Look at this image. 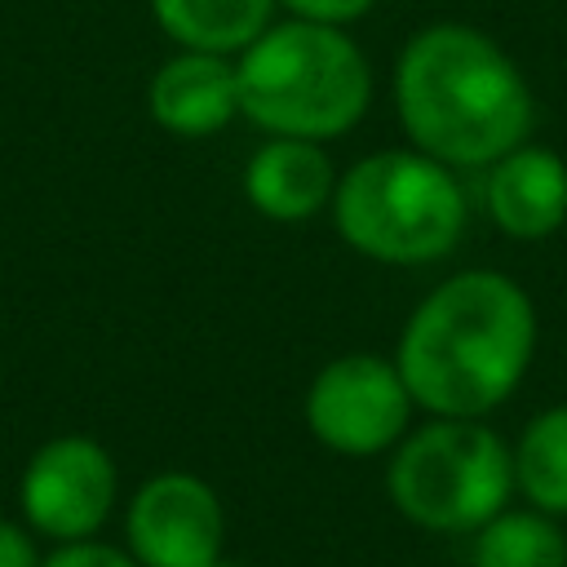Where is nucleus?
<instances>
[{
    "instance_id": "a211bd4d",
    "label": "nucleus",
    "mask_w": 567,
    "mask_h": 567,
    "mask_svg": "<svg viewBox=\"0 0 567 567\" xmlns=\"http://www.w3.org/2000/svg\"><path fill=\"white\" fill-rule=\"evenodd\" d=\"M208 567H239V563H230V558H217V563H208Z\"/></svg>"
},
{
    "instance_id": "f03ea898",
    "label": "nucleus",
    "mask_w": 567,
    "mask_h": 567,
    "mask_svg": "<svg viewBox=\"0 0 567 567\" xmlns=\"http://www.w3.org/2000/svg\"><path fill=\"white\" fill-rule=\"evenodd\" d=\"M394 106L416 151L447 168L496 164L532 133V93L514 58L461 22L425 27L403 44Z\"/></svg>"
},
{
    "instance_id": "20e7f679",
    "label": "nucleus",
    "mask_w": 567,
    "mask_h": 567,
    "mask_svg": "<svg viewBox=\"0 0 567 567\" xmlns=\"http://www.w3.org/2000/svg\"><path fill=\"white\" fill-rule=\"evenodd\" d=\"M332 221L359 257L425 266L456 248L465 230V195L452 168L425 151H377L337 177Z\"/></svg>"
},
{
    "instance_id": "9d476101",
    "label": "nucleus",
    "mask_w": 567,
    "mask_h": 567,
    "mask_svg": "<svg viewBox=\"0 0 567 567\" xmlns=\"http://www.w3.org/2000/svg\"><path fill=\"white\" fill-rule=\"evenodd\" d=\"M337 173L319 142L270 137L244 164V195L266 221H310L332 199Z\"/></svg>"
},
{
    "instance_id": "f8f14e48",
    "label": "nucleus",
    "mask_w": 567,
    "mask_h": 567,
    "mask_svg": "<svg viewBox=\"0 0 567 567\" xmlns=\"http://www.w3.org/2000/svg\"><path fill=\"white\" fill-rule=\"evenodd\" d=\"M279 0H151V13L168 40L199 53H244L275 13Z\"/></svg>"
},
{
    "instance_id": "2eb2a0df",
    "label": "nucleus",
    "mask_w": 567,
    "mask_h": 567,
    "mask_svg": "<svg viewBox=\"0 0 567 567\" xmlns=\"http://www.w3.org/2000/svg\"><path fill=\"white\" fill-rule=\"evenodd\" d=\"M40 567H137V558L128 549H115L106 540H66L58 549H49L40 558Z\"/></svg>"
},
{
    "instance_id": "f3484780",
    "label": "nucleus",
    "mask_w": 567,
    "mask_h": 567,
    "mask_svg": "<svg viewBox=\"0 0 567 567\" xmlns=\"http://www.w3.org/2000/svg\"><path fill=\"white\" fill-rule=\"evenodd\" d=\"M40 549H35V536L31 527L13 523V518H0V567H40Z\"/></svg>"
},
{
    "instance_id": "4468645a",
    "label": "nucleus",
    "mask_w": 567,
    "mask_h": 567,
    "mask_svg": "<svg viewBox=\"0 0 567 567\" xmlns=\"http://www.w3.org/2000/svg\"><path fill=\"white\" fill-rule=\"evenodd\" d=\"M514 483L540 514H567V403L527 421L514 447Z\"/></svg>"
},
{
    "instance_id": "ddd939ff",
    "label": "nucleus",
    "mask_w": 567,
    "mask_h": 567,
    "mask_svg": "<svg viewBox=\"0 0 567 567\" xmlns=\"http://www.w3.org/2000/svg\"><path fill=\"white\" fill-rule=\"evenodd\" d=\"M474 567H567V536L540 509H501L474 536Z\"/></svg>"
},
{
    "instance_id": "6e6552de",
    "label": "nucleus",
    "mask_w": 567,
    "mask_h": 567,
    "mask_svg": "<svg viewBox=\"0 0 567 567\" xmlns=\"http://www.w3.org/2000/svg\"><path fill=\"white\" fill-rule=\"evenodd\" d=\"M226 514L217 492L186 470L151 474L124 514V549L137 567H208L221 558Z\"/></svg>"
},
{
    "instance_id": "f257e3e1",
    "label": "nucleus",
    "mask_w": 567,
    "mask_h": 567,
    "mask_svg": "<svg viewBox=\"0 0 567 567\" xmlns=\"http://www.w3.org/2000/svg\"><path fill=\"white\" fill-rule=\"evenodd\" d=\"M536 350V310L501 270H461L439 284L403 323L394 368L434 416L501 408L523 381Z\"/></svg>"
},
{
    "instance_id": "7ed1b4c3",
    "label": "nucleus",
    "mask_w": 567,
    "mask_h": 567,
    "mask_svg": "<svg viewBox=\"0 0 567 567\" xmlns=\"http://www.w3.org/2000/svg\"><path fill=\"white\" fill-rule=\"evenodd\" d=\"M239 115L270 137L323 142L350 133L372 102V66L341 31L306 18L270 22L235 62Z\"/></svg>"
},
{
    "instance_id": "1a4fd4ad",
    "label": "nucleus",
    "mask_w": 567,
    "mask_h": 567,
    "mask_svg": "<svg viewBox=\"0 0 567 567\" xmlns=\"http://www.w3.org/2000/svg\"><path fill=\"white\" fill-rule=\"evenodd\" d=\"M151 120L177 137H208L221 133L239 115V75L235 62L221 53L182 49L168 58L146 89Z\"/></svg>"
},
{
    "instance_id": "9b49d317",
    "label": "nucleus",
    "mask_w": 567,
    "mask_h": 567,
    "mask_svg": "<svg viewBox=\"0 0 567 567\" xmlns=\"http://www.w3.org/2000/svg\"><path fill=\"white\" fill-rule=\"evenodd\" d=\"M487 213L514 239H545L567 221V164L545 146H514L487 173Z\"/></svg>"
},
{
    "instance_id": "39448f33",
    "label": "nucleus",
    "mask_w": 567,
    "mask_h": 567,
    "mask_svg": "<svg viewBox=\"0 0 567 567\" xmlns=\"http://www.w3.org/2000/svg\"><path fill=\"white\" fill-rule=\"evenodd\" d=\"M385 487L425 532H478L514 492V452L470 416H434L394 447Z\"/></svg>"
},
{
    "instance_id": "dca6fc26",
    "label": "nucleus",
    "mask_w": 567,
    "mask_h": 567,
    "mask_svg": "<svg viewBox=\"0 0 567 567\" xmlns=\"http://www.w3.org/2000/svg\"><path fill=\"white\" fill-rule=\"evenodd\" d=\"M292 18H306V22H323V27H346L354 18H363L377 0H279Z\"/></svg>"
},
{
    "instance_id": "423d86ee",
    "label": "nucleus",
    "mask_w": 567,
    "mask_h": 567,
    "mask_svg": "<svg viewBox=\"0 0 567 567\" xmlns=\"http://www.w3.org/2000/svg\"><path fill=\"white\" fill-rule=\"evenodd\" d=\"M306 430L341 456H377L403 439L412 394L381 354H341L323 363L306 390Z\"/></svg>"
},
{
    "instance_id": "0eeeda50",
    "label": "nucleus",
    "mask_w": 567,
    "mask_h": 567,
    "mask_svg": "<svg viewBox=\"0 0 567 567\" xmlns=\"http://www.w3.org/2000/svg\"><path fill=\"white\" fill-rule=\"evenodd\" d=\"M120 474L111 452L89 434H58L40 443L18 478V509L35 536L58 545L89 540L115 509Z\"/></svg>"
}]
</instances>
